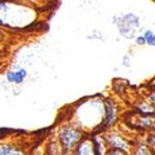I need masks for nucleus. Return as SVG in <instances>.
Returning a JSON list of instances; mask_svg holds the SVG:
<instances>
[{"instance_id": "nucleus-1", "label": "nucleus", "mask_w": 155, "mask_h": 155, "mask_svg": "<svg viewBox=\"0 0 155 155\" xmlns=\"http://www.w3.org/2000/svg\"><path fill=\"white\" fill-rule=\"evenodd\" d=\"M26 76V72L25 71H20L18 73H16V79L15 81L16 83H22V80H23V78Z\"/></svg>"}, {"instance_id": "nucleus-2", "label": "nucleus", "mask_w": 155, "mask_h": 155, "mask_svg": "<svg viewBox=\"0 0 155 155\" xmlns=\"http://www.w3.org/2000/svg\"><path fill=\"white\" fill-rule=\"evenodd\" d=\"M8 78L10 81H15L16 79V73H10L8 75Z\"/></svg>"}, {"instance_id": "nucleus-3", "label": "nucleus", "mask_w": 155, "mask_h": 155, "mask_svg": "<svg viewBox=\"0 0 155 155\" xmlns=\"http://www.w3.org/2000/svg\"><path fill=\"white\" fill-rule=\"evenodd\" d=\"M144 42H145V37H139V38H138V44L142 45V44H144Z\"/></svg>"}]
</instances>
